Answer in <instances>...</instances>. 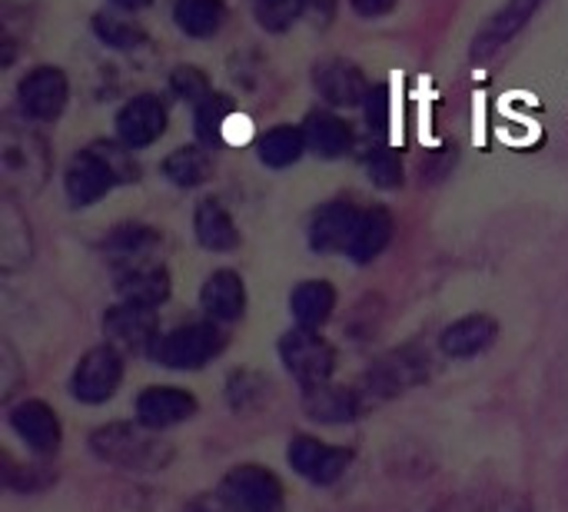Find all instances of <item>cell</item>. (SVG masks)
I'll use <instances>...</instances> for the list:
<instances>
[{
    "label": "cell",
    "mask_w": 568,
    "mask_h": 512,
    "mask_svg": "<svg viewBox=\"0 0 568 512\" xmlns=\"http://www.w3.org/2000/svg\"><path fill=\"white\" fill-rule=\"evenodd\" d=\"M140 167L133 160V150H126L120 140H97L73 153L63 173V190L73 207H90L103 200L120 183H136Z\"/></svg>",
    "instance_id": "obj_1"
},
{
    "label": "cell",
    "mask_w": 568,
    "mask_h": 512,
    "mask_svg": "<svg viewBox=\"0 0 568 512\" xmlns=\"http://www.w3.org/2000/svg\"><path fill=\"white\" fill-rule=\"evenodd\" d=\"M90 446L103 463H113V466L133 470V473H156L173 460V450L160 436H153V430L143 423L140 426H133V423L100 426L90 436Z\"/></svg>",
    "instance_id": "obj_2"
},
{
    "label": "cell",
    "mask_w": 568,
    "mask_h": 512,
    "mask_svg": "<svg viewBox=\"0 0 568 512\" xmlns=\"http://www.w3.org/2000/svg\"><path fill=\"white\" fill-rule=\"evenodd\" d=\"M223 347H226V333L220 330L216 320H206V323H186L170 333H160L150 357L170 370H200L203 363L220 357Z\"/></svg>",
    "instance_id": "obj_3"
},
{
    "label": "cell",
    "mask_w": 568,
    "mask_h": 512,
    "mask_svg": "<svg viewBox=\"0 0 568 512\" xmlns=\"http://www.w3.org/2000/svg\"><path fill=\"white\" fill-rule=\"evenodd\" d=\"M70 100V80L53 63H37L17 80V107L30 123H53Z\"/></svg>",
    "instance_id": "obj_4"
},
{
    "label": "cell",
    "mask_w": 568,
    "mask_h": 512,
    "mask_svg": "<svg viewBox=\"0 0 568 512\" xmlns=\"http://www.w3.org/2000/svg\"><path fill=\"white\" fill-rule=\"evenodd\" d=\"M220 503L233 512H286L283 483L263 466H236L216 490Z\"/></svg>",
    "instance_id": "obj_5"
},
{
    "label": "cell",
    "mask_w": 568,
    "mask_h": 512,
    "mask_svg": "<svg viewBox=\"0 0 568 512\" xmlns=\"http://www.w3.org/2000/svg\"><path fill=\"white\" fill-rule=\"evenodd\" d=\"M280 357L286 363V370L303 383V386H320L329 383L333 370H336V350L329 347L326 337H320V330L310 327H296L280 340Z\"/></svg>",
    "instance_id": "obj_6"
},
{
    "label": "cell",
    "mask_w": 568,
    "mask_h": 512,
    "mask_svg": "<svg viewBox=\"0 0 568 512\" xmlns=\"http://www.w3.org/2000/svg\"><path fill=\"white\" fill-rule=\"evenodd\" d=\"M166 123H170V110L163 103L160 93H136L130 97L120 110H116V140L126 147V150H146L153 147L163 133H166Z\"/></svg>",
    "instance_id": "obj_7"
},
{
    "label": "cell",
    "mask_w": 568,
    "mask_h": 512,
    "mask_svg": "<svg viewBox=\"0 0 568 512\" xmlns=\"http://www.w3.org/2000/svg\"><path fill=\"white\" fill-rule=\"evenodd\" d=\"M426 363H429V360H426L423 353H416V350H396V353L383 357V360L363 377V383H359L356 390H359V396H363L366 406L376 403V400H389V396H396V393L416 386L419 380H426Z\"/></svg>",
    "instance_id": "obj_8"
},
{
    "label": "cell",
    "mask_w": 568,
    "mask_h": 512,
    "mask_svg": "<svg viewBox=\"0 0 568 512\" xmlns=\"http://www.w3.org/2000/svg\"><path fill=\"white\" fill-rule=\"evenodd\" d=\"M123 380V357L116 347L103 343V347H93L80 357L77 370H73V396L83 400V403H103L116 393Z\"/></svg>",
    "instance_id": "obj_9"
},
{
    "label": "cell",
    "mask_w": 568,
    "mask_h": 512,
    "mask_svg": "<svg viewBox=\"0 0 568 512\" xmlns=\"http://www.w3.org/2000/svg\"><path fill=\"white\" fill-rule=\"evenodd\" d=\"M313 87L333 110H349V107L366 103V93L373 83L366 80V73L353 60L326 57L313 67Z\"/></svg>",
    "instance_id": "obj_10"
},
{
    "label": "cell",
    "mask_w": 568,
    "mask_h": 512,
    "mask_svg": "<svg viewBox=\"0 0 568 512\" xmlns=\"http://www.w3.org/2000/svg\"><path fill=\"white\" fill-rule=\"evenodd\" d=\"M363 210L353 200H329L313 213L310 223V247L316 253H349Z\"/></svg>",
    "instance_id": "obj_11"
},
{
    "label": "cell",
    "mask_w": 568,
    "mask_h": 512,
    "mask_svg": "<svg viewBox=\"0 0 568 512\" xmlns=\"http://www.w3.org/2000/svg\"><path fill=\"white\" fill-rule=\"evenodd\" d=\"M290 466L300 473V476H306L310 483H316V486H329V483H336L346 470H349V463H353V453L349 450H343V446H326V443H320V440H313V436H296L293 443H290Z\"/></svg>",
    "instance_id": "obj_12"
},
{
    "label": "cell",
    "mask_w": 568,
    "mask_h": 512,
    "mask_svg": "<svg viewBox=\"0 0 568 512\" xmlns=\"http://www.w3.org/2000/svg\"><path fill=\"white\" fill-rule=\"evenodd\" d=\"M156 310L150 307H136V303H126L120 300L116 307L106 310L103 317V330L106 337L123 347V350H153L160 330H156Z\"/></svg>",
    "instance_id": "obj_13"
},
{
    "label": "cell",
    "mask_w": 568,
    "mask_h": 512,
    "mask_svg": "<svg viewBox=\"0 0 568 512\" xmlns=\"http://www.w3.org/2000/svg\"><path fill=\"white\" fill-rule=\"evenodd\" d=\"M196 413L193 393L180 386H150L136 396V420L150 430H166Z\"/></svg>",
    "instance_id": "obj_14"
},
{
    "label": "cell",
    "mask_w": 568,
    "mask_h": 512,
    "mask_svg": "<svg viewBox=\"0 0 568 512\" xmlns=\"http://www.w3.org/2000/svg\"><path fill=\"white\" fill-rule=\"evenodd\" d=\"M10 426L33 453H57L60 446V420L43 400L17 403L10 410Z\"/></svg>",
    "instance_id": "obj_15"
},
{
    "label": "cell",
    "mask_w": 568,
    "mask_h": 512,
    "mask_svg": "<svg viewBox=\"0 0 568 512\" xmlns=\"http://www.w3.org/2000/svg\"><path fill=\"white\" fill-rule=\"evenodd\" d=\"M539 3H542V0H509V3H503V7L489 17V23L476 33V40H473V57H476V60L493 57L503 43H509V40L532 20V13L539 10Z\"/></svg>",
    "instance_id": "obj_16"
},
{
    "label": "cell",
    "mask_w": 568,
    "mask_h": 512,
    "mask_svg": "<svg viewBox=\"0 0 568 512\" xmlns=\"http://www.w3.org/2000/svg\"><path fill=\"white\" fill-rule=\"evenodd\" d=\"M116 293L126 303L156 310L170 297V273L160 263H150V260L123 267V270H116Z\"/></svg>",
    "instance_id": "obj_17"
},
{
    "label": "cell",
    "mask_w": 568,
    "mask_h": 512,
    "mask_svg": "<svg viewBox=\"0 0 568 512\" xmlns=\"http://www.w3.org/2000/svg\"><path fill=\"white\" fill-rule=\"evenodd\" d=\"M200 303L210 320L216 323H233L246 313V283L236 270H216L206 277L200 290Z\"/></svg>",
    "instance_id": "obj_18"
},
{
    "label": "cell",
    "mask_w": 568,
    "mask_h": 512,
    "mask_svg": "<svg viewBox=\"0 0 568 512\" xmlns=\"http://www.w3.org/2000/svg\"><path fill=\"white\" fill-rule=\"evenodd\" d=\"M303 130H306L310 153H316L323 160H339L356 143L353 127L336 110H310L306 120H303Z\"/></svg>",
    "instance_id": "obj_19"
},
{
    "label": "cell",
    "mask_w": 568,
    "mask_h": 512,
    "mask_svg": "<svg viewBox=\"0 0 568 512\" xmlns=\"http://www.w3.org/2000/svg\"><path fill=\"white\" fill-rule=\"evenodd\" d=\"M0 163L10 177H33L40 183L47 173V143L30 130L7 127L0 143Z\"/></svg>",
    "instance_id": "obj_20"
},
{
    "label": "cell",
    "mask_w": 568,
    "mask_h": 512,
    "mask_svg": "<svg viewBox=\"0 0 568 512\" xmlns=\"http://www.w3.org/2000/svg\"><path fill=\"white\" fill-rule=\"evenodd\" d=\"M193 233H196L200 247H206L213 253H230V250L240 247L236 220L230 217V210L216 197H206V200L196 203V210H193Z\"/></svg>",
    "instance_id": "obj_21"
},
{
    "label": "cell",
    "mask_w": 568,
    "mask_h": 512,
    "mask_svg": "<svg viewBox=\"0 0 568 512\" xmlns=\"http://www.w3.org/2000/svg\"><path fill=\"white\" fill-rule=\"evenodd\" d=\"M499 337V323L489 313H469L463 320H456L453 327L443 330L439 343L449 357L466 360V357H479L483 350H489Z\"/></svg>",
    "instance_id": "obj_22"
},
{
    "label": "cell",
    "mask_w": 568,
    "mask_h": 512,
    "mask_svg": "<svg viewBox=\"0 0 568 512\" xmlns=\"http://www.w3.org/2000/svg\"><path fill=\"white\" fill-rule=\"evenodd\" d=\"M303 406L313 420H323V423H349L366 410L356 386L349 390V386H329V383L306 386Z\"/></svg>",
    "instance_id": "obj_23"
},
{
    "label": "cell",
    "mask_w": 568,
    "mask_h": 512,
    "mask_svg": "<svg viewBox=\"0 0 568 512\" xmlns=\"http://www.w3.org/2000/svg\"><path fill=\"white\" fill-rule=\"evenodd\" d=\"M173 23L190 40H210L226 23L223 0H173Z\"/></svg>",
    "instance_id": "obj_24"
},
{
    "label": "cell",
    "mask_w": 568,
    "mask_h": 512,
    "mask_svg": "<svg viewBox=\"0 0 568 512\" xmlns=\"http://www.w3.org/2000/svg\"><path fill=\"white\" fill-rule=\"evenodd\" d=\"M310 150L306 143V130L296 127V123H280V127H270L260 143H256V157L260 163L273 167V170H286L293 163L303 160V153Z\"/></svg>",
    "instance_id": "obj_25"
},
{
    "label": "cell",
    "mask_w": 568,
    "mask_h": 512,
    "mask_svg": "<svg viewBox=\"0 0 568 512\" xmlns=\"http://www.w3.org/2000/svg\"><path fill=\"white\" fill-rule=\"evenodd\" d=\"M163 177H166L173 187H183V190L203 187V183L213 177L210 147H203V143H183V147L170 150L166 160H163Z\"/></svg>",
    "instance_id": "obj_26"
},
{
    "label": "cell",
    "mask_w": 568,
    "mask_h": 512,
    "mask_svg": "<svg viewBox=\"0 0 568 512\" xmlns=\"http://www.w3.org/2000/svg\"><path fill=\"white\" fill-rule=\"evenodd\" d=\"M156 243H160V233L153 227H146V223H120L103 240V250L110 253L116 270H123V267H133V263H146V253Z\"/></svg>",
    "instance_id": "obj_27"
},
{
    "label": "cell",
    "mask_w": 568,
    "mask_h": 512,
    "mask_svg": "<svg viewBox=\"0 0 568 512\" xmlns=\"http://www.w3.org/2000/svg\"><path fill=\"white\" fill-rule=\"evenodd\" d=\"M393 230H396V223H393V213H389L386 207H369V210H363L359 227H356V237H353V243H349V257H353L356 263H373V260L389 247Z\"/></svg>",
    "instance_id": "obj_28"
},
{
    "label": "cell",
    "mask_w": 568,
    "mask_h": 512,
    "mask_svg": "<svg viewBox=\"0 0 568 512\" xmlns=\"http://www.w3.org/2000/svg\"><path fill=\"white\" fill-rule=\"evenodd\" d=\"M290 310H293V317H296L300 327L320 330L333 317V310H336V290H333V283H326V280H303L293 290V297H290Z\"/></svg>",
    "instance_id": "obj_29"
},
{
    "label": "cell",
    "mask_w": 568,
    "mask_h": 512,
    "mask_svg": "<svg viewBox=\"0 0 568 512\" xmlns=\"http://www.w3.org/2000/svg\"><path fill=\"white\" fill-rule=\"evenodd\" d=\"M433 512H532V506L513 490H469L443 500Z\"/></svg>",
    "instance_id": "obj_30"
},
{
    "label": "cell",
    "mask_w": 568,
    "mask_h": 512,
    "mask_svg": "<svg viewBox=\"0 0 568 512\" xmlns=\"http://www.w3.org/2000/svg\"><path fill=\"white\" fill-rule=\"evenodd\" d=\"M233 117H236V107H233L230 93L213 90L206 100H200V103L193 107V130H196V140H200L203 147L220 143Z\"/></svg>",
    "instance_id": "obj_31"
},
{
    "label": "cell",
    "mask_w": 568,
    "mask_h": 512,
    "mask_svg": "<svg viewBox=\"0 0 568 512\" xmlns=\"http://www.w3.org/2000/svg\"><path fill=\"white\" fill-rule=\"evenodd\" d=\"M90 27H93L97 40L103 47H110V50H136V47L146 43V30L136 20L123 17L120 10H100V13H93V23Z\"/></svg>",
    "instance_id": "obj_32"
},
{
    "label": "cell",
    "mask_w": 568,
    "mask_h": 512,
    "mask_svg": "<svg viewBox=\"0 0 568 512\" xmlns=\"http://www.w3.org/2000/svg\"><path fill=\"white\" fill-rule=\"evenodd\" d=\"M363 167L379 190H396L403 183V157L393 147H383V143L369 147L363 157Z\"/></svg>",
    "instance_id": "obj_33"
},
{
    "label": "cell",
    "mask_w": 568,
    "mask_h": 512,
    "mask_svg": "<svg viewBox=\"0 0 568 512\" xmlns=\"http://www.w3.org/2000/svg\"><path fill=\"white\" fill-rule=\"evenodd\" d=\"M253 13L263 30L286 33L306 13V0H253Z\"/></svg>",
    "instance_id": "obj_34"
},
{
    "label": "cell",
    "mask_w": 568,
    "mask_h": 512,
    "mask_svg": "<svg viewBox=\"0 0 568 512\" xmlns=\"http://www.w3.org/2000/svg\"><path fill=\"white\" fill-rule=\"evenodd\" d=\"M170 93H173L176 100L196 107L200 100H206V97L213 93V83H210V77H206L196 63H180V67H173V73H170Z\"/></svg>",
    "instance_id": "obj_35"
},
{
    "label": "cell",
    "mask_w": 568,
    "mask_h": 512,
    "mask_svg": "<svg viewBox=\"0 0 568 512\" xmlns=\"http://www.w3.org/2000/svg\"><path fill=\"white\" fill-rule=\"evenodd\" d=\"M363 113H366L369 130H383L386 120H389V90L386 87H369L366 103H363Z\"/></svg>",
    "instance_id": "obj_36"
},
{
    "label": "cell",
    "mask_w": 568,
    "mask_h": 512,
    "mask_svg": "<svg viewBox=\"0 0 568 512\" xmlns=\"http://www.w3.org/2000/svg\"><path fill=\"white\" fill-rule=\"evenodd\" d=\"M396 3H399V0H349V7H353L359 17H366V20H376V17L393 13Z\"/></svg>",
    "instance_id": "obj_37"
},
{
    "label": "cell",
    "mask_w": 568,
    "mask_h": 512,
    "mask_svg": "<svg viewBox=\"0 0 568 512\" xmlns=\"http://www.w3.org/2000/svg\"><path fill=\"white\" fill-rule=\"evenodd\" d=\"M336 7H339V0H306V13H316L323 20H329L336 13Z\"/></svg>",
    "instance_id": "obj_38"
},
{
    "label": "cell",
    "mask_w": 568,
    "mask_h": 512,
    "mask_svg": "<svg viewBox=\"0 0 568 512\" xmlns=\"http://www.w3.org/2000/svg\"><path fill=\"white\" fill-rule=\"evenodd\" d=\"M116 10H123V13H136V10H146L153 0H110Z\"/></svg>",
    "instance_id": "obj_39"
},
{
    "label": "cell",
    "mask_w": 568,
    "mask_h": 512,
    "mask_svg": "<svg viewBox=\"0 0 568 512\" xmlns=\"http://www.w3.org/2000/svg\"><path fill=\"white\" fill-rule=\"evenodd\" d=\"M186 512H220V510H213V506H206V503H193Z\"/></svg>",
    "instance_id": "obj_40"
}]
</instances>
